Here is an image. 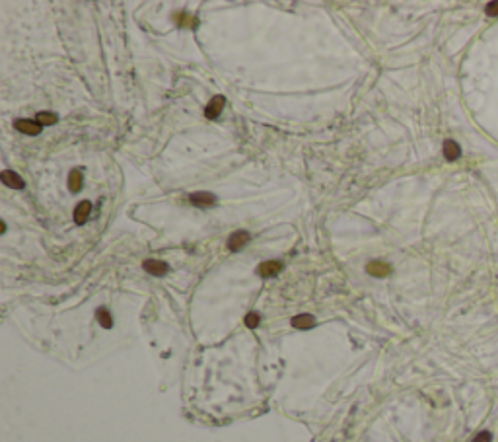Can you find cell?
<instances>
[{
  "mask_svg": "<svg viewBox=\"0 0 498 442\" xmlns=\"http://www.w3.org/2000/svg\"><path fill=\"white\" fill-rule=\"evenodd\" d=\"M14 127H16V130H20L24 134H29V136H35V134L41 132V125L35 119H18L14 123Z\"/></svg>",
  "mask_w": 498,
  "mask_h": 442,
  "instance_id": "cell-1",
  "label": "cell"
},
{
  "mask_svg": "<svg viewBox=\"0 0 498 442\" xmlns=\"http://www.w3.org/2000/svg\"><path fill=\"white\" fill-rule=\"evenodd\" d=\"M249 240H251L249 232L237 230V232H234V234L228 238V248H230L232 252H239V250H243L245 244H249Z\"/></svg>",
  "mask_w": 498,
  "mask_h": 442,
  "instance_id": "cell-2",
  "label": "cell"
},
{
  "mask_svg": "<svg viewBox=\"0 0 498 442\" xmlns=\"http://www.w3.org/2000/svg\"><path fill=\"white\" fill-rule=\"evenodd\" d=\"M224 104H226V98H224V96H214V98L209 102V105H207V109H205L207 119H218V115H220L222 109H224Z\"/></svg>",
  "mask_w": 498,
  "mask_h": 442,
  "instance_id": "cell-3",
  "label": "cell"
},
{
  "mask_svg": "<svg viewBox=\"0 0 498 442\" xmlns=\"http://www.w3.org/2000/svg\"><path fill=\"white\" fill-rule=\"evenodd\" d=\"M366 271L372 277H387L391 273V265L386 261H370L366 265Z\"/></svg>",
  "mask_w": 498,
  "mask_h": 442,
  "instance_id": "cell-4",
  "label": "cell"
},
{
  "mask_svg": "<svg viewBox=\"0 0 498 442\" xmlns=\"http://www.w3.org/2000/svg\"><path fill=\"white\" fill-rule=\"evenodd\" d=\"M189 201L199 208H210L216 205V197L212 193H193L189 197Z\"/></svg>",
  "mask_w": 498,
  "mask_h": 442,
  "instance_id": "cell-5",
  "label": "cell"
},
{
  "mask_svg": "<svg viewBox=\"0 0 498 442\" xmlns=\"http://www.w3.org/2000/svg\"><path fill=\"white\" fill-rule=\"evenodd\" d=\"M144 271L150 273V275H156V277H162L169 271V265L166 261H158V259H146L144 261Z\"/></svg>",
  "mask_w": 498,
  "mask_h": 442,
  "instance_id": "cell-6",
  "label": "cell"
},
{
  "mask_svg": "<svg viewBox=\"0 0 498 442\" xmlns=\"http://www.w3.org/2000/svg\"><path fill=\"white\" fill-rule=\"evenodd\" d=\"M282 271V263L280 261H265L261 263L259 267H257V273H259V277H275V275H278Z\"/></svg>",
  "mask_w": 498,
  "mask_h": 442,
  "instance_id": "cell-7",
  "label": "cell"
},
{
  "mask_svg": "<svg viewBox=\"0 0 498 442\" xmlns=\"http://www.w3.org/2000/svg\"><path fill=\"white\" fill-rule=\"evenodd\" d=\"M0 180L6 183L8 187H14V189H24V185H26L24 180H22L16 172H12V170H4V172L0 174Z\"/></svg>",
  "mask_w": 498,
  "mask_h": 442,
  "instance_id": "cell-8",
  "label": "cell"
},
{
  "mask_svg": "<svg viewBox=\"0 0 498 442\" xmlns=\"http://www.w3.org/2000/svg\"><path fill=\"white\" fill-rule=\"evenodd\" d=\"M90 212H92V203L90 201H82L76 210H74V222L82 226V224H86L88 222V218H90Z\"/></svg>",
  "mask_w": 498,
  "mask_h": 442,
  "instance_id": "cell-9",
  "label": "cell"
},
{
  "mask_svg": "<svg viewBox=\"0 0 498 442\" xmlns=\"http://www.w3.org/2000/svg\"><path fill=\"white\" fill-rule=\"evenodd\" d=\"M442 150H444V158H446L447 162H455L457 158L461 156V148H459V144L455 140H446L444 146H442Z\"/></svg>",
  "mask_w": 498,
  "mask_h": 442,
  "instance_id": "cell-10",
  "label": "cell"
},
{
  "mask_svg": "<svg viewBox=\"0 0 498 442\" xmlns=\"http://www.w3.org/2000/svg\"><path fill=\"white\" fill-rule=\"evenodd\" d=\"M292 325L296 329H312L315 325V319L314 316H310V314H300V316L292 317Z\"/></svg>",
  "mask_w": 498,
  "mask_h": 442,
  "instance_id": "cell-11",
  "label": "cell"
},
{
  "mask_svg": "<svg viewBox=\"0 0 498 442\" xmlns=\"http://www.w3.org/2000/svg\"><path fill=\"white\" fill-rule=\"evenodd\" d=\"M68 189L72 193H78L80 189H82V172L80 170H72L68 174Z\"/></svg>",
  "mask_w": 498,
  "mask_h": 442,
  "instance_id": "cell-12",
  "label": "cell"
},
{
  "mask_svg": "<svg viewBox=\"0 0 498 442\" xmlns=\"http://www.w3.org/2000/svg\"><path fill=\"white\" fill-rule=\"evenodd\" d=\"M35 121L43 127V125H55L56 121H58V115L56 113H49V111H39L37 113V117H35Z\"/></svg>",
  "mask_w": 498,
  "mask_h": 442,
  "instance_id": "cell-13",
  "label": "cell"
},
{
  "mask_svg": "<svg viewBox=\"0 0 498 442\" xmlns=\"http://www.w3.org/2000/svg\"><path fill=\"white\" fill-rule=\"evenodd\" d=\"M96 317H98V321H100L102 327H105V329H111V327H113V317H111V314L107 312V308H100V310L96 312Z\"/></svg>",
  "mask_w": 498,
  "mask_h": 442,
  "instance_id": "cell-14",
  "label": "cell"
},
{
  "mask_svg": "<svg viewBox=\"0 0 498 442\" xmlns=\"http://www.w3.org/2000/svg\"><path fill=\"white\" fill-rule=\"evenodd\" d=\"M259 321H261V316L257 312H249L245 316V325L251 327V329H255V327L259 325Z\"/></svg>",
  "mask_w": 498,
  "mask_h": 442,
  "instance_id": "cell-15",
  "label": "cell"
},
{
  "mask_svg": "<svg viewBox=\"0 0 498 442\" xmlns=\"http://www.w3.org/2000/svg\"><path fill=\"white\" fill-rule=\"evenodd\" d=\"M473 442H491V433H489V431H481V433L473 439Z\"/></svg>",
  "mask_w": 498,
  "mask_h": 442,
  "instance_id": "cell-16",
  "label": "cell"
},
{
  "mask_svg": "<svg viewBox=\"0 0 498 442\" xmlns=\"http://www.w3.org/2000/svg\"><path fill=\"white\" fill-rule=\"evenodd\" d=\"M487 16H498V2L487 4Z\"/></svg>",
  "mask_w": 498,
  "mask_h": 442,
  "instance_id": "cell-17",
  "label": "cell"
},
{
  "mask_svg": "<svg viewBox=\"0 0 498 442\" xmlns=\"http://www.w3.org/2000/svg\"><path fill=\"white\" fill-rule=\"evenodd\" d=\"M4 232H6V222L2 220V222H0V234H4Z\"/></svg>",
  "mask_w": 498,
  "mask_h": 442,
  "instance_id": "cell-18",
  "label": "cell"
}]
</instances>
